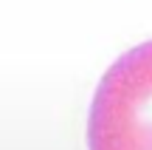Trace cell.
Listing matches in <instances>:
<instances>
[{
    "mask_svg": "<svg viewBox=\"0 0 152 150\" xmlns=\"http://www.w3.org/2000/svg\"><path fill=\"white\" fill-rule=\"evenodd\" d=\"M90 150H152V40L113 62L93 96Z\"/></svg>",
    "mask_w": 152,
    "mask_h": 150,
    "instance_id": "cell-1",
    "label": "cell"
}]
</instances>
